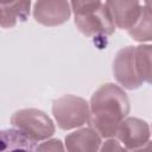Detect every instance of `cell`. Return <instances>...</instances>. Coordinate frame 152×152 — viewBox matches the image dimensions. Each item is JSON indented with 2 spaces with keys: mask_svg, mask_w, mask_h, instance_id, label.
I'll return each instance as SVG.
<instances>
[{
  "mask_svg": "<svg viewBox=\"0 0 152 152\" xmlns=\"http://www.w3.org/2000/svg\"><path fill=\"white\" fill-rule=\"evenodd\" d=\"M135 65L141 80L152 84V45L140 44L135 46Z\"/></svg>",
  "mask_w": 152,
  "mask_h": 152,
  "instance_id": "4fadbf2b",
  "label": "cell"
},
{
  "mask_svg": "<svg viewBox=\"0 0 152 152\" xmlns=\"http://www.w3.org/2000/svg\"><path fill=\"white\" fill-rule=\"evenodd\" d=\"M2 150H37V142L26 137L17 128H8L1 131Z\"/></svg>",
  "mask_w": 152,
  "mask_h": 152,
  "instance_id": "8fae6325",
  "label": "cell"
},
{
  "mask_svg": "<svg viewBox=\"0 0 152 152\" xmlns=\"http://www.w3.org/2000/svg\"><path fill=\"white\" fill-rule=\"evenodd\" d=\"M71 8L68 0H36L33 18L44 26H59L69 20Z\"/></svg>",
  "mask_w": 152,
  "mask_h": 152,
  "instance_id": "52a82bcc",
  "label": "cell"
},
{
  "mask_svg": "<svg viewBox=\"0 0 152 152\" xmlns=\"http://www.w3.org/2000/svg\"><path fill=\"white\" fill-rule=\"evenodd\" d=\"M64 146L59 139H48L37 146V151H64Z\"/></svg>",
  "mask_w": 152,
  "mask_h": 152,
  "instance_id": "9a60e30c",
  "label": "cell"
},
{
  "mask_svg": "<svg viewBox=\"0 0 152 152\" xmlns=\"http://www.w3.org/2000/svg\"><path fill=\"white\" fill-rule=\"evenodd\" d=\"M11 125L36 142L51 138L56 131L50 116L36 108H24L14 112L11 116Z\"/></svg>",
  "mask_w": 152,
  "mask_h": 152,
  "instance_id": "3957f363",
  "label": "cell"
},
{
  "mask_svg": "<svg viewBox=\"0 0 152 152\" xmlns=\"http://www.w3.org/2000/svg\"><path fill=\"white\" fill-rule=\"evenodd\" d=\"M106 6L116 27L129 30L138 20L141 6L139 0H106Z\"/></svg>",
  "mask_w": 152,
  "mask_h": 152,
  "instance_id": "ba28073f",
  "label": "cell"
},
{
  "mask_svg": "<svg viewBox=\"0 0 152 152\" xmlns=\"http://www.w3.org/2000/svg\"><path fill=\"white\" fill-rule=\"evenodd\" d=\"M115 137L127 151H139L148 144L151 129L145 120L128 116L119 125Z\"/></svg>",
  "mask_w": 152,
  "mask_h": 152,
  "instance_id": "5b68a950",
  "label": "cell"
},
{
  "mask_svg": "<svg viewBox=\"0 0 152 152\" xmlns=\"http://www.w3.org/2000/svg\"><path fill=\"white\" fill-rule=\"evenodd\" d=\"M129 110V100L124 89L114 83H104L91 95L88 124L101 138H114Z\"/></svg>",
  "mask_w": 152,
  "mask_h": 152,
  "instance_id": "6da1fadb",
  "label": "cell"
},
{
  "mask_svg": "<svg viewBox=\"0 0 152 152\" xmlns=\"http://www.w3.org/2000/svg\"><path fill=\"white\" fill-rule=\"evenodd\" d=\"M12 1H14V0H0L1 5H6V4H10V2H12Z\"/></svg>",
  "mask_w": 152,
  "mask_h": 152,
  "instance_id": "ac0fdd59",
  "label": "cell"
},
{
  "mask_svg": "<svg viewBox=\"0 0 152 152\" xmlns=\"http://www.w3.org/2000/svg\"><path fill=\"white\" fill-rule=\"evenodd\" d=\"M101 142V135L90 126L65 137V148L70 152H95L100 150Z\"/></svg>",
  "mask_w": 152,
  "mask_h": 152,
  "instance_id": "9c48e42d",
  "label": "cell"
},
{
  "mask_svg": "<svg viewBox=\"0 0 152 152\" xmlns=\"http://www.w3.org/2000/svg\"><path fill=\"white\" fill-rule=\"evenodd\" d=\"M127 32L135 42H152V13L145 6L141 8L135 24Z\"/></svg>",
  "mask_w": 152,
  "mask_h": 152,
  "instance_id": "7c38bea8",
  "label": "cell"
},
{
  "mask_svg": "<svg viewBox=\"0 0 152 152\" xmlns=\"http://www.w3.org/2000/svg\"><path fill=\"white\" fill-rule=\"evenodd\" d=\"M52 115L61 129L68 131L83 126L90 118V104L83 97L63 95L52 102Z\"/></svg>",
  "mask_w": 152,
  "mask_h": 152,
  "instance_id": "7a4b0ae2",
  "label": "cell"
},
{
  "mask_svg": "<svg viewBox=\"0 0 152 152\" xmlns=\"http://www.w3.org/2000/svg\"><path fill=\"white\" fill-rule=\"evenodd\" d=\"M75 25L81 33L89 38L99 36L108 37L115 31V24L106 4H102L96 11L87 15L75 17Z\"/></svg>",
  "mask_w": 152,
  "mask_h": 152,
  "instance_id": "8992f818",
  "label": "cell"
},
{
  "mask_svg": "<svg viewBox=\"0 0 152 152\" xmlns=\"http://www.w3.org/2000/svg\"><path fill=\"white\" fill-rule=\"evenodd\" d=\"M70 2L75 17L87 15L96 11L102 5L101 0H70Z\"/></svg>",
  "mask_w": 152,
  "mask_h": 152,
  "instance_id": "5bb4252c",
  "label": "cell"
},
{
  "mask_svg": "<svg viewBox=\"0 0 152 152\" xmlns=\"http://www.w3.org/2000/svg\"><path fill=\"white\" fill-rule=\"evenodd\" d=\"M122 151V150H126L124 147V145H120V142L114 139V138H107V140L104 141V144L100 147V151Z\"/></svg>",
  "mask_w": 152,
  "mask_h": 152,
  "instance_id": "2e32d148",
  "label": "cell"
},
{
  "mask_svg": "<svg viewBox=\"0 0 152 152\" xmlns=\"http://www.w3.org/2000/svg\"><path fill=\"white\" fill-rule=\"evenodd\" d=\"M145 1V7L152 13V0H144Z\"/></svg>",
  "mask_w": 152,
  "mask_h": 152,
  "instance_id": "e0dca14e",
  "label": "cell"
},
{
  "mask_svg": "<svg viewBox=\"0 0 152 152\" xmlns=\"http://www.w3.org/2000/svg\"><path fill=\"white\" fill-rule=\"evenodd\" d=\"M113 74L116 82L127 90H135L141 87L144 81L135 65V46L127 45L116 52L113 62Z\"/></svg>",
  "mask_w": 152,
  "mask_h": 152,
  "instance_id": "277c9868",
  "label": "cell"
},
{
  "mask_svg": "<svg viewBox=\"0 0 152 152\" xmlns=\"http://www.w3.org/2000/svg\"><path fill=\"white\" fill-rule=\"evenodd\" d=\"M31 0H14L1 5V27L11 28L18 21H26L30 15Z\"/></svg>",
  "mask_w": 152,
  "mask_h": 152,
  "instance_id": "30bf717a",
  "label": "cell"
}]
</instances>
